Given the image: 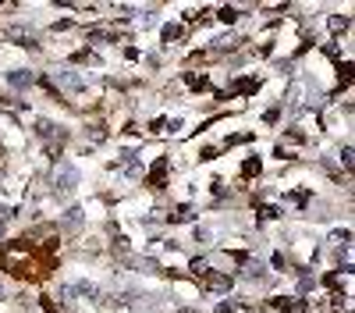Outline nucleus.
I'll list each match as a JSON object with an SVG mask.
<instances>
[{"label": "nucleus", "instance_id": "nucleus-1", "mask_svg": "<svg viewBox=\"0 0 355 313\" xmlns=\"http://www.w3.org/2000/svg\"><path fill=\"white\" fill-rule=\"evenodd\" d=\"M53 182H57V189H61V192H71L78 185V171L68 160H61V164L53 167Z\"/></svg>", "mask_w": 355, "mask_h": 313}, {"label": "nucleus", "instance_id": "nucleus-2", "mask_svg": "<svg viewBox=\"0 0 355 313\" xmlns=\"http://www.w3.org/2000/svg\"><path fill=\"white\" fill-rule=\"evenodd\" d=\"M57 82H61L64 90H71V93L85 90V82H82V75H75V71H61V75H57Z\"/></svg>", "mask_w": 355, "mask_h": 313}, {"label": "nucleus", "instance_id": "nucleus-3", "mask_svg": "<svg viewBox=\"0 0 355 313\" xmlns=\"http://www.w3.org/2000/svg\"><path fill=\"white\" fill-rule=\"evenodd\" d=\"M8 78H11V85H28V82H33V75H28V71H11Z\"/></svg>", "mask_w": 355, "mask_h": 313}, {"label": "nucleus", "instance_id": "nucleus-4", "mask_svg": "<svg viewBox=\"0 0 355 313\" xmlns=\"http://www.w3.org/2000/svg\"><path fill=\"white\" fill-rule=\"evenodd\" d=\"M348 239H352V232H334V235H331L334 246H348Z\"/></svg>", "mask_w": 355, "mask_h": 313}, {"label": "nucleus", "instance_id": "nucleus-5", "mask_svg": "<svg viewBox=\"0 0 355 313\" xmlns=\"http://www.w3.org/2000/svg\"><path fill=\"white\" fill-rule=\"evenodd\" d=\"M153 22H157L153 11H142V15H139V25H142V28H146V25H153Z\"/></svg>", "mask_w": 355, "mask_h": 313}, {"label": "nucleus", "instance_id": "nucleus-6", "mask_svg": "<svg viewBox=\"0 0 355 313\" xmlns=\"http://www.w3.org/2000/svg\"><path fill=\"white\" fill-rule=\"evenodd\" d=\"M227 285H231V278H214L210 289H227Z\"/></svg>", "mask_w": 355, "mask_h": 313}, {"label": "nucleus", "instance_id": "nucleus-7", "mask_svg": "<svg viewBox=\"0 0 355 313\" xmlns=\"http://www.w3.org/2000/svg\"><path fill=\"white\" fill-rule=\"evenodd\" d=\"M345 25H348L345 18H331V28H334V33H341V28H345Z\"/></svg>", "mask_w": 355, "mask_h": 313}, {"label": "nucleus", "instance_id": "nucleus-8", "mask_svg": "<svg viewBox=\"0 0 355 313\" xmlns=\"http://www.w3.org/2000/svg\"><path fill=\"white\" fill-rule=\"evenodd\" d=\"M8 214H11V210H8V207H0V221H4V217H8Z\"/></svg>", "mask_w": 355, "mask_h": 313}]
</instances>
